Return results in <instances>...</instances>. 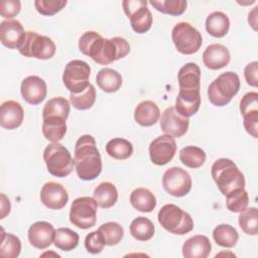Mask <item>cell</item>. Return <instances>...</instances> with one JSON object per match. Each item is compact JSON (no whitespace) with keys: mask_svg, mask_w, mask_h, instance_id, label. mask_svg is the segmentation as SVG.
Returning <instances> with one entry per match:
<instances>
[{"mask_svg":"<svg viewBox=\"0 0 258 258\" xmlns=\"http://www.w3.org/2000/svg\"><path fill=\"white\" fill-rule=\"evenodd\" d=\"M79 48L99 64L106 66L125 57L130 52V44L123 37L103 38L96 31H86L79 39Z\"/></svg>","mask_w":258,"mask_h":258,"instance_id":"cell-1","label":"cell"},{"mask_svg":"<svg viewBox=\"0 0 258 258\" xmlns=\"http://www.w3.org/2000/svg\"><path fill=\"white\" fill-rule=\"evenodd\" d=\"M75 168L78 176L83 180H93L102 171L101 154L96 140L92 135L81 136L75 145Z\"/></svg>","mask_w":258,"mask_h":258,"instance_id":"cell-2","label":"cell"},{"mask_svg":"<svg viewBox=\"0 0 258 258\" xmlns=\"http://www.w3.org/2000/svg\"><path fill=\"white\" fill-rule=\"evenodd\" d=\"M212 177L226 197L233 190L245 187V177L236 163L229 158L217 159L211 168Z\"/></svg>","mask_w":258,"mask_h":258,"instance_id":"cell-3","label":"cell"},{"mask_svg":"<svg viewBox=\"0 0 258 258\" xmlns=\"http://www.w3.org/2000/svg\"><path fill=\"white\" fill-rule=\"evenodd\" d=\"M240 79L234 72H226L215 79L208 88V98L210 102L223 107L230 103L232 98L239 92Z\"/></svg>","mask_w":258,"mask_h":258,"instance_id":"cell-4","label":"cell"},{"mask_svg":"<svg viewBox=\"0 0 258 258\" xmlns=\"http://www.w3.org/2000/svg\"><path fill=\"white\" fill-rule=\"evenodd\" d=\"M43 160L48 172L56 177L68 176L75 167L71 152L58 142H51L45 147Z\"/></svg>","mask_w":258,"mask_h":258,"instance_id":"cell-5","label":"cell"},{"mask_svg":"<svg viewBox=\"0 0 258 258\" xmlns=\"http://www.w3.org/2000/svg\"><path fill=\"white\" fill-rule=\"evenodd\" d=\"M160 226L171 234L184 235L194 229L190 215L173 204L164 205L157 215Z\"/></svg>","mask_w":258,"mask_h":258,"instance_id":"cell-6","label":"cell"},{"mask_svg":"<svg viewBox=\"0 0 258 258\" xmlns=\"http://www.w3.org/2000/svg\"><path fill=\"white\" fill-rule=\"evenodd\" d=\"M26 57L49 59L55 53V44L48 36L40 35L34 31H26L18 48Z\"/></svg>","mask_w":258,"mask_h":258,"instance_id":"cell-7","label":"cell"},{"mask_svg":"<svg viewBox=\"0 0 258 258\" xmlns=\"http://www.w3.org/2000/svg\"><path fill=\"white\" fill-rule=\"evenodd\" d=\"M171 38L177 51L182 54L196 53L203 44L201 32L188 22H179L174 25Z\"/></svg>","mask_w":258,"mask_h":258,"instance_id":"cell-8","label":"cell"},{"mask_svg":"<svg viewBox=\"0 0 258 258\" xmlns=\"http://www.w3.org/2000/svg\"><path fill=\"white\" fill-rule=\"evenodd\" d=\"M90 74L91 68L86 61L71 60L66 64L62 74L63 85L72 94H80L89 87Z\"/></svg>","mask_w":258,"mask_h":258,"instance_id":"cell-9","label":"cell"},{"mask_svg":"<svg viewBox=\"0 0 258 258\" xmlns=\"http://www.w3.org/2000/svg\"><path fill=\"white\" fill-rule=\"evenodd\" d=\"M98 204L94 198L81 197L76 199L71 206L70 222L83 230L92 228L97 221Z\"/></svg>","mask_w":258,"mask_h":258,"instance_id":"cell-10","label":"cell"},{"mask_svg":"<svg viewBox=\"0 0 258 258\" xmlns=\"http://www.w3.org/2000/svg\"><path fill=\"white\" fill-rule=\"evenodd\" d=\"M123 10L130 20L132 29L139 34L147 32L152 25V14L147 8V1L125 0L122 2Z\"/></svg>","mask_w":258,"mask_h":258,"instance_id":"cell-11","label":"cell"},{"mask_svg":"<svg viewBox=\"0 0 258 258\" xmlns=\"http://www.w3.org/2000/svg\"><path fill=\"white\" fill-rule=\"evenodd\" d=\"M162 186L170 196L184 197L191 188V177L184 169L173 166L163 173Z\"/></svg>","mask_w":258,"mask_h":258,"instance_id":"cell-12","label":"cell"},{"mask_svg":"<svg viewBox=\"0 0 258 258\" xmlns=\"http://www.w3.org/2000/svg\"><path fill=\"white\" fill-rule=\"evenodd\" d=\"M148 151L152 163L164 165L173 158L176 152L175 140L169 135H160L151 141Z\"/></svg>","mask_w":258,"mask_h":258,"instance_id":"cell-13","label":"cell"},{"mask_svg":"<svg viewBox=\"0 0 258 258\" xmlns=\"http://www.w3.org/2000/svg\"><path fill=\"white\" fill-rule=\"evenodd\" d=\"M159 124L165 135H169L172 138H178L186 133L189 120L180 115L174 107H168L161 113Z\"/></svg>","mask_w":258,"mask_h":258,"instance_id":"cell-14","label":"cell"},{"mask_svg":"<svg viewBox=\"0 0 258 258\" xmlns=\"http://www.w3.org/2000/svg\"><path fill=\"white\" fill-rule=\"evenodd\" d=\"M40 201L48 209L60 210L67 205L69 195L67 189L60 183L48 181L41 187Z\"/></svg>","mask_w":258,"mask_h":258,"instance_id":"cell-15","label":"cell"},{"mask_svg":"<svg viewBox=\"0 0 258 258\" xmlns=\"http://www.w3.org/2000/svg\"><path fill=\"white\" fill-rule=\"evenodd\" d=\"M20 92L23 100L30 105L40 104L46 97L45 82L37 76H29L21 82Z\"/></svg>","mask_w":258,"mask_h":258,"instance_id":"cell-16","label":"cell"},{"mask_svg":"<svg viewBox=\"0 0 258 258\" xmlns=\"http://www.w3.org/2000/svg\"><path fill=\"white\" fill-rule=\"evenodd\" d=\"M55 230L53 226L44 221L33 223L27 232L29 243L36 249H45L53 242Z\"/></svg>","mask_w":258,"mask_h":258,"instance_id":"cell-17","label":"cell"},{"mask_svg":"<svg viewBox=\"0 0 258 258\" xmlns=\"http://www.w3.org/2000/svg\"><path fill=\"white\" fill-rule=\"evenodd\" d=\"M25 32L20 21L16 19L4 20L0 24V40L10 49L18 48Z\"/></svg>","mask_w":258,"mask_h":258,"instance_id":"cell-18","label":"cell"},{"mask_svg":"<svg viewBox=\"0 0 258 258\" xmlns=\"http://www.w3.org/2000/svg\"><path fill=\"white\" fill-rule=\"evenodd\" d=\"M24 111L21 105L13 100L2 103L0 107V125L1 127L13 130L18 128L23 121Z\"/></svg>","mask_w":258,"mask_h":258,"instance_id":"cell-19","label":"cell"},{"mask_svg":"<svg viewBox=\"0 0 258 258\" xmlns=\"http://www.w3.org/2000/svg\"><path fill=\"white\" fill-rule=\"evenodd\" d=\"M231 59L229 49L220 43L210 44L203 53L204 64L210 70H220L228 66Z\"/></svg>","mask_w":258,"mask_h":258,"instance_id":"cell-20","label":"cell"},{"mask_svg":"<svg viewBox=\"0 0 258 258\" xmlns=\"http://www.w3.org/2000/svg\"><path fill=\"white\" fill-rule=\"evenodd\" d=\"M201 106L200 91L179 90L175 99V110L182 116L189 118L195 115Z\"/></svg>","mask_w":258,"mask_h":258,"instance_id":"cell-21","label":"cell"},{"mask_svg":"<svg viewBox=\"0 0 258 258\" xmlns=\"http://www.w3.org/2000/svg\"><path fill=\"white\" fill-rule=\"evenodd\" d=\"M211 250V242L204 235H195L182 245V255L185 258H206L210 255Z\"/></svg>","mask_w":258,"mask_h":258,"instance_id":"cell-22","label":"cell"},{"mask_svg":"<svg viewBox=\"0 0 258 258\" xmlns=\"http://www.w3.org/2000/svg\"><path fill=\"white\" fill-rule=\"evenodd\" d=\"M179 90L200 91L201 89V69L195 62H187L182 66L177 74Z\"/></svg>","mask_w":258,"mask_h":258,"instance_id":"cell-23","label":"cell"},{"mask_svg":"<svg viewBox=\"0 0 258 258\" xmlns=\"http://www.w3.org/2000/svg\"><path fill=\"white\" fill-rule=\"evenodd\" d=\"M160 118V111L158 106L150 101H142L139 103L134 110L135 121L144 127H149L154 125Z\"/></svg>","mask_w":258,"mask_h":258,"instance_id":"cell-24","label":"cell"},{"mask_svg":"<svg viewBox=\"0 0 258 258\" xmlns=\"http://www.w3.org/2000/svg\"><path fill=\"white\" fill-rule=\"evenodd\" d=\"M67 133L66 119L58 116H48L43 118L42 134L50 142L60 141Z\"/></svg>","mask_w":258,"mask_h":258,"instance_id":"cell-25","label":"cell"},{"mask_svg":"<svg viewBox=\"0 0 258 258\" xmlns=\"http://www.w3.org/2000/svg\"><path fill=\"white\" fill-rule=\"evenodd\" d=\"M130 204L139 212L150 213L156 207V198L148 188L138 187L131 192Z\"/></svg>","mask_w":258,"mask_h":258,"instance_id":"cell-26","label":"cell"},{"mask_svg":"<svg viewBox=\"0 0 258 258\" xmlns=\"http://www.w3.org/2000/svg\"><path fill=\"white\" fill-rule=\"evenodd\" d=\"M99 88L106 93L117 92L122 86V76L115 70L105 68L99 71L96 76Z\"/></svg>","mask_w":258,"mask_h":258,"instance_id":"cell-27","label":"cell"},{"mask_svg":"<svg viewBox=\"0 0 258 258\" xmlns=\"http://www.w3.org/2000/svg\"><path fill=\"white\" fill-rule=\"evenodd\" d=\"M93 197L99 207L109 209L116 204L118 200V190L112 182L104 181L94 189Z\"/></svg>","mask_w":258,"mask_h":258,"instance_id":"cell-28","label":"cell"},{"mask_svg":"<svg viewBox=\"0 0 258 258\" xmlns=\"http://www.w3.org/2000/svg\"><path fill=\"white\" fill-rule=\"evenodd\" d=\"M230 28V20L228 16L221 11L211 13L206 19V30L214 37L225 36Z\"/></svg>","mask_w":258,"mask_h":258,"instance_id":"cell-29","label":"cell"},{"mask_svg":"<svg viewBox=\"0 0 258 258\" xmlns=\"http://www.w3.org/2000/svg\"><path fill=\"white\" fill-rule=\"evenodd\" d=\"M213 238L219 246L232 248L237 244L239 234L234 227L227 224H221L214 229Z\"/></svg>","mask_w":258,"mask_h":258,"instance_id":"cell-30","label":"cell"},{"mask_svg":"<svg viewBox=\"0 0 258 258\" xmlns=\"http://www.w3.org/2000/svg\"><path fill=\"white\" fill-rule=\"evenodd\" d=\"M130 234L138 241H148L154 235V225L148 218L137 217L130 224Z\"/></svg>","mask_w":258,"mask_h":258,"instance_id":"cell-31","label":"cell"},{"mask_svg":"<svg viewBox=\"0 0 258 258\" xmlns=\"http://www.w3.org/2000/svg\"><path fill=\"white\" fill-rule=\"evenodd\" d=\"M107 153L118 160L129 158L133 153V145L124 138H113L106 144Z\"/></svg>","mask_w":258,"mask_h":258,"instance_id":"cell-32","label":"cell"},{"mask_svg":"<svg viewBox=\"0 0 258 258\" xmlns=\"http://www.w3.org/2000/svg\"><path fill=\"white\" fill-rule=\"evenodd\" d=\"M206 152L198 146H185L179 151V159L189 168H199L206 161Z\"/></svg>","mask_w":258,"mask_h":258,"instance_id":"cell-33","label":"cell"},{"mask_svg":"<svg viewBox=\"0 0 258 258\" xmlns=\"http://www.w3.org/2000/svg\"><path fill=\"white\" fill-rule=\"evenodd\" d=\"M79 239L77 232L69 228H58L54 234L53 244L62 251H71L78 246Z\"/></svg>","mask_w":258,"mask_h":258,"instance_id":"cell-34","label":"cell"},{"mask_svg":"<svg viewBox=\"0 0 258 258\" xmlns=\"http://www.w3.org/2000/svg\"><path fill=\"white\" fill-rule=\"evenodd\" d=\"M70 103L63 97H55L48 100L42 110V118L48 116H58L63 119H68L70 114Z\"/></svg>","mask_w":258,"mask_h":258,"instance_id":"cell-35","label":"cell"},{"mask_svg":"<svg viewBox=\"0 0 258 258\" xmlns=\"http://www.w3.org/2000/svg\"><path fill=\"white\" fill-rule=\"evenodd\" d=\"M21 251L20 239L10 233H5L2 229L1 243H0V256L2 258H16Z\"/></svg>","mask_w":258,"mask_h":258,"instance_id":"cell-36","label":"cell"},{"mask_svg":"<svg viewBox=\"0 0 258 258\" xmlns=\"http://www.w3.org/2000/svg\"><path fill=\"white\" fill-rule=\"evenodd\" d=\"M239 226L247 235L256 236L258 234V211L255 207L246 208L240 212Z\"/></svg>","mask_w":258,"mask_h":258,"instance_id":"cell-37","label":"cell"},{"mask_svg":"<svg viewBox=\"0 0 258 258\" xmlns=\"http://www.w3.org/2000/svg\"><path fill=\"white\" fill-rule=\"evenodd\" d=\"M149 3L159 12L172 16L181 15L187 5L185 0H151Z\"/></svg>","mask_w":258,"mask_h":258,"instance_id":"cell-38","label":"cell"},{"mask_svg":"<svg viewBox=\"0 0 258 258\" xmlns=\"http://www.w3.org/2000/svg\"><path fill=\"white\" fill-rule=\"evenodd\" d=\"M70 101L74 108L78 110H88L93 107L96 101V89L90 84L89 87L80 94H70Z\"/></svg>","mask_w":258,"mask_h":258,"instance_id":"cell-39","label":"cell"},{"mask_svg":"<svg viewBox=\"0 0 258 258\" xmlns=\"http://www.w3.org/2000/svg\"><path fill=\"white\" fill-rule=\"evenodd\" d=\"M102 234L106 245L114 246L121 242L124 236V230L122 226L116 222H108L101 225L98 229Z\"/></svg>","mask_w":258,"mask_h":258,"instance_id":"cell-40","label":"cell"},{"mask_svg":"<svg viewBox=\"0 0 258 258\" xmlns=\"http://www.w3.org/2000/svg\"><path fill=\"white\" fill-rule=\"evenodd\" d=\"M249 205V196L244 188L236 189L226 196V206L230 212L240 213Z\"/></svg>","mask_w":258,"mask_h":258,"instance_id":"cell-41","label":"cell"},{"mask_svg":"<svg viewBox=\"0 0 258 258\" xmlns=\"http://www.w3.org/2000/svg\"><path fill=\"white\" fill-rule=\"evenodd\" d=\"M67 5V0H35L34 6L38 13L46 16L53 15Z\"/></svg>","mask_w":258,"mask_h":258,"instance_id":"cell-42","label":"cell"},{"mask_svg":"<svg viewBox=\"0 0 258 258\" xmlns=\"http://www.w3.org/2000/svg\"><path fill=\"white\" fill-rule=\"evenodd\" d=\"M106 243L100 231L89 233L85 239V247L92 254H99L103 251Z\"/></svg>","mask_w":258,"mask_h":258,"instance_id":"cell-43","label":"cell"},{"mask_svg":"<svg viewBox=\"0 0 258 258\" xmlns=\"http://www.w3.org/2000/svg\"><path fill=\"white\" fill-rule=\"evenodd\" d=\"M253 111H258V93L257 92H249L245 94L240 101V112L242 116Z\"/></svg>","mask_w":258,"mask_h":258,"instance_id":"cell-44","label":"cell"},{"mask_svg":"<svg viewBox=\"0 0 258 258\" xmlns=\"http://www.w3.org/2000/svg\"><path fill=\"white\" fill-rule=\"evenodd\" d=\"M21 9L19 0H2L0 2V14L4 18H12L16 16Z\"/></svg>","mask_w":258,"mask_h":258,"instance_id":"cell-45","label":"cell"},{"mask_svg":"<svg viewBox=\"0 0 258 258\" xmlns=\"http://www.w3.org/2000/svg\"><path fill=\"white\" fill-rule=\"evenodd\" d=\"M244 127L248 134L252 137H258V111L250 112L243 116Z\"/></svg>","mask_w":258,"mask_h":258,"instance_id":"cell-46","label":"cell"},{"mask_svg":"<svg viewBox=\"0 0 258 258\" xmlns=\"http://www.w3.org/2000/svg\"><path fill=\"white\" fill-rule=\"evenodd\" d=\"M258 62L252 61L248 63L244 70L245 80L248 85L256 88L258 86Z\"/></svg>","mask_w":258,"mask_h":258,"instance_id":"cell-47","label":"cell"},{"mask_svg":"<svg viewBox=\"0 0 258 258\" xmlns=\"http://www.w3.org/2000/svg\"><path fill=\"white\" fill-rule=\"evenodd\" d=\"M10 209H11V205H10L9 199L4 194H1V218L0 219H4L10 213Z\"/></svg>","mask_w":258,"mask_h":258,"instance_id":"cell-48","label":"cell"}]
</instances>
